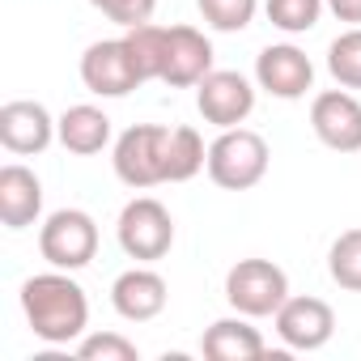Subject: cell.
Returning a JSON list of instances; mask_svg holds the SVG:
<instances>
[{"mask_svg":"<svg viewBox=\"0 0 361 361\" xmlns=\"http://www.w3.org/2000/svg\"><path fill=\"white\" fill-rule=\"evenodd\" d=\"M123 43H128V51H132L136 68H140V81H157V77H161V43H166V26H153V22L132 26V30L123 35Z\"/></svg>","mask_w":361,"mask_h":361,"instance_id":"44dd1931","label":"cell"},{"mask_svg":"<svg viewBox=\"0 0 361 361\" xmlns=\"http://www.w3.org/2000/svg\"><path fill=\"white\" fill-rule=\"evenodd\" d=\"M268 140L251 128H226L209 145V178L221 192H251L268 174Z\"/></svg>","mask_w":361,"mask_h":361,"instance_id":"7a4b0ae2","label":"cell"},{"mask_svg":"<svg viewBox=\"0 0 361 361\" xmlns=\"http://www.w3.org/2000/svg\"><path fill=\"white\" fill-rule=\"evenodd\" d=\"M166 298H170V289H166V281H161L153 268H128V272H119L115 285H111V306H115V314L128 319V323H149V319H157V314L166 310Z\"/></svg>","mask_w":361,"mask_h":361,"instance_id":"5bb4252c","label":"cell"},{"mask_svg":"<svg viewBox=\"0 0 361 361\" xmlns=\"http://www.w3.org/2000/svg\"><path fill=\"white\" fill-rule=\"evenodd\" d=\"M255 81H259V90H268L272 98L293 102V98H302V94L314 85V64H310V56H306L302 47H293V43H272V47H264V51L255 56Z\"/></svg>","mask_w":361,"mask_h":361,"instance_id":"8fae6325","label":"cell"},{"mask_svg":"<svg viewBox=\"0 0 361 361\" xmlns=\"http://www.w3.org/2000/svg\"><path fill=\"white\" fill-rule=\"evenodd\" d=\"M196 106L204 115V123L213 128H238L251 111H255V90L243 73H209L200 85H196Z\"/></svg>","mask_w":361,"mask_h":361,"instance_id":"30bf717a","label":"cell"},{"mask_svg":"<svg viewBox=\"0 0 361 361\" xmlns=\"http://www.w3.org/2000/svg\"><path fill=\"white\" fill-rule=\"evenodd\" d=\"M81 81L90 94L98 98H128L140 81V68L128 51L123 39H102V43H90L85 56H81Z\"/></svg>","mask_w":361,"mask_h":361,"instance_id":"52a82bcc","label":"cell"},{"mask_svg":"<svg viewBox=\"0 0 361 361\" xmlns=\"http://www.w3.org/2000/svg\"><path fill=\"white\" fill-rule=\"evenodd\" d=\"M115 238L123 247L128 259L136 264H153V259H166L170 247H174V217L161 200L153 196H136L123 204L119 213V226H115Z\"/></svg>","mask_w":361,"mask_h":361,"instance_id":"3957f363","label":"cell"},{"mask_svg":"<svg viewBox=\"0 0 361 361\" xmlns=\"http://www.w3.org/2000/svg\"><path fill=\"white\" fill-rule=\"evenodd\" d=\"M90 5H94L102 18H111L115 26L132 30V26H145V22H153L157 0H90Z\"/></svg>","mask_w":361,"mask_h":361,"instance_id":"d4e9b609","label":"cell"},{"mask_svg":"<svg viewBox=\"0 0 361 361\" xmlns=\"http://www.w3.org/2000/svg\"><path fill=\"white\" fill-rule=\"evenodd\" d=\"M213 73V43L196 26H170L161 43V77L170 90H188L200 85Z\"/></svg>","mask_w":361,"mask_h":361,"instance_id":"ba28073f","label":"cell"},{"mask_svg":"<svg viewBox=\"0 0 361 361\" xmlns=\"http://www.w3.org/2000/svg\"><path fill=\"white\" fill-rule=\"evenodd\" d=\"M39 251L51 268L81 272L98 255V221L85 209H60L39 230Z\"/></svg>","mask_w":361,"mask_h":361,"instance_id":"8992f818","label":"cell"},{"mask_svg":"<svg viewBox=\"0 0 361 361\" xmlns=\"http://www.w3.org/2000/svg\"><path fill=\"white\" fill-rule=\"evenodd\" d=\"M56 140V119L43 102L13 98L0 106V145L18 157H35Z\"/></svg>","mask_w":361,"mask_h":361,"instance_id":"7c38bea8","label":"cell"},{"mask_svg":"<svg viewBox=\"0 0 361 361\" xmlns=\"http://www.w3.org/2000/svg\"><path fill=\"white\" fill-rule=\"evenodd\" d=\"M327 9L348 26H361V0H327Z\"/></svg>","mask_w":361,"mask_h":361,"instance_id":"484cf974","label":"cell"},{"mask_svg":"<svg viewBox=\"0 0 361 361\" xmlns=\"http://www.w3.org/2000/svg\"><path fill=\"white\" fill-rule=\"evenodd\" d=\"M327 272L340 289L348 293H361V226L357 230H344L331 251H327Z\"/></svg>","mask_w":361,"mask_h":361,"instance_id":"d6986e66","label":"cell"},{"mask_svg":"<svg viewBox=\"0 0 361 361\" xmlns=\"http://www.w3.org/2000/svg\"><path fill=\"white\" fill-rule=\"evenodd\" d=\"M310 128L331 153H361V102L348 90H323L310 102Z\"/></svg>","mask_w":361,"mask_h":361,"instance_id":"9c48e42d","label":"cell"},{"mask_svg":"<svg viewBox=\"0 0 361 361\" xmlns=\"http://www.w3.org/2000/svg\"><path fill=\"white\" fill-rule=\"evenodd\" d=\"M323 5H327V0H268L264 13H268V22H272L276 30H285V35H306V30L319 26Z\"/></svg>","mask_w":361,"mask_h":361,"instance_id":"7402d4cb","label":"cell"},{"mask_svg":"<svg viewBox=\"0 0 361 361\" xmlns=\"http://www.w3.org/2000/svg\"><path fill=\"white\" fill-rule=\"evenodd\" d=\"M200 353H204L209 361H255V357H264V336H259V327L247 323V314H238V319H217V323L204 331Z\"/></svg>","mask_w":361,"mask_h":361,"instance_id":"2e32d148","label":"cell"},{"mask_svg":"<svg viewBox=\"0 0 361 361\" xmlns=\"http://www.w3.org/2000/svg\"><path fill=\"white\" fill-rule=\"evenodd\" d=\"M77 357L81 361H136V344L123 340L119 331H98V336H81L77 344Z\"/></svg>","mask_w":361,"mask_h":361,"instance_id":"cb8c5ba5","label":"cell"},{"mask_svg":"<svg viewBox=\"0 0 361 361\" xmlns=\"http://www.w3.org/2000/svg\"><path fill=\"white\" fill-rule=\"evenodd\" d=\"M22 310H26V323L30 331L43 340V344H73L85 336L90 327V302H85V289L64 272H39L22 285Z\"/></svg>","mask_w":361,"mask_h":361,"instance_id":"6da1fadb","label":"cell"},{"mask_svg":"<svg viewBox=\"0 0 361 361\" xmlns=\"http://www.w3.org/2000/svg\"><path fill=\"white\" fill-rule=\"evenodd\" d=\"M166 140H170V128H157V123H136L115 140L111 161L123 188L145 192V188L166 183Z\"/></svg>","mask_w":361,"mask_h":361,"instance_id":"5b68a950","label":"cell"},{"mask_svg":"<svg viewBox=\"0 0 361 361\" xmlns=\"http://www.w3.org/2000/svg\"><path fill=\"white\" fill-rule=\"evenodd\" d=\"M272 319H276V336L298 353L323 348L336 331V314L323 298H285V306Z\"/></svg>","mask_w":361,"mask_h":361,"instance_id":"4fadbf2b","label":"cell"},{"mask_svg":"<svg viewBox=\"0 0 361 361\" xmlns=\"http://www.w3.org/2000/svg\"><path fill=\"white\" fill-rule=\"evenodd\" d=\"M196 9H200L204 26H213L221 35H238V30L251 26L259 0H196Z\"/></svg>","mask_w":361,"mask_h":361,"instance_id":"603a6c76","label":"cell"},{"mask_svg":"<svg viewBox=\"0 0 361 361\" xmlns=\"http://www.w3.org/2000/svg\"><path fill=\"white\" fill-rule=\"evenodd\" d=\"M56 140L68 149V153H77V157H90V153H102L106 149V140H111V119H106V111H98V106H68L60 119H56Z\"/></svg>","mask_w":361,"mask_h":361,"instance_id":"e0dca14e","label":"cell"},{"mask_svg":"<svg viewBox=\"0 0 361 361\" xmlns=\"http://www.w3.org/2000/svg\"><path fill=\"white\" fill-rule=\"evenodd\" d=\"M327 73L336 77V85L361 90V26H353L340 39H331V47H327Z\"/></svg>","mask_w":361,"mask_h":361,"instance_id":"ffe728a7","label":"cell"},{"mask_svg":"<svg viewBox=\"0 0 361 361\" xmlns=\"http://www.w3.org/2000/svg\"><path fill=\"white\" fill-rule=\"evenodd\" d=\"M289 276L272 259H238L226 272V302L247 319H268L285 306Z\"/></svg>","mask_w":361,"mask_h":361,"instance_id":"277c9868","label":"cell"},{"mask_svg":"<svg viewBox=\"0 0 361 361\" xmlns=\"http://www.w3.org/2000/svg\"><path fill=\"white\" fill-rule=\"evenodd\" d=\"M43 213V183L22 161H9L0 170V221L5 230H26Z\"/></svg>","mask_w":361,"mask_h":361,"instance_id":"9a60e30c","label":"cell"},{"mask_svg":"<svg viewBox=\"0 0 361 361\" xmlns=\"http://www.w3.org/2000/svg\"><path fill=\"white\" fill-rule=\"evenodd\" d=\"M209 166V149L196 128H170L166 140V183H188Z\"/></svg>","mask_w":361,"mask_h":361,"instance_id":"ac0fdd59","label":"cell"}]
</instances>
